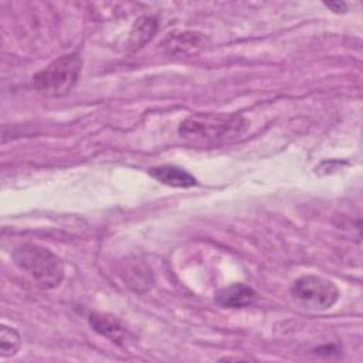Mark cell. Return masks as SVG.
Segmentation results:
<instances>
[{
    "instance_id": "1",
    "label": "cell",
    "mask_w": 363,
    "mask_h": 363,
    "mask_svg": "<svg viewBox=\"0 0 363 363\" xmlns=\"http://www.w3.org/2000/svg\"><path fill=\"white\" fill-rule=\"evenodd\" d=\"M248 129V122L235 113L197 112L179 126V135L196 145H217L238 139Z\"/></svg>"
},
{
    "instance_id": "2",
    "label": "cell",
    "mask_w": 363,
    "mask_h": 363,
    "mask_svg": "<svg viewBox=\"0 0 363 363\" xmlns=\"http://www.w3.org/2000/svg\"><path fill=\"white\" fill-rule=\"evenodd\" d=\"M13 259L43 289H54L64 279V262L43 245L21 244L13 251Z\"/></svg>"
},
{
    "instance_id": "3",
    "label": "cell",
    "mask_w": 363,
    "mask_h": 363,
    "mask_svg": "<svg viewBox=\"0 0 363 363\" xmlns=\"http://www.w3.org/2000/svg\"><path fill=\"white\" fill-rule=\"evenodd\" d=\"M81 67L82 61L78 54L62 55L33 75V86L45 94H64L77 82Z\"/></svg>"
},
{
    "instance_id": "4",
    "label": "cell",
    "mask_w": 363,
    "mask_h": 363,
    "mask_svg": "<svg viewBox=\"0 0 363 363\" xmlns=\"http://www.w3.org/2000/svg\"><path fill=\"white\" fill-rule=\"evenodd\" d=\"M291 292L298 302L313 311H326L339 299L337 286L332 281L313 274L298 278Z\"/></svg>"
},
{
    "instance_id": "5",
    "label": "cell",
    "mask_w": 363,
    "mask_h": 363,
    "mask_svg": "<svg viewBox=\"0 0 363 363\" xmlns=\"http://www.w3.org/2000/svg\"><path fill=\"white\" fill-rule=\"evenodd\" d=\"M208 43V38L197 31H177L169 34L163 43V51L176 58H187L199 54Z\"/></svg>"
},
{
    "instance_id": "6",
    "label": "cell",
    "mask_w": 363,
    "mask_h": 363,
    "mask_svg": "<svg viewBox=\"0 0 363 363\" xmlns=\"http://www.w3.org/2000/svg\"><path fill=\"white\" fill-rule=\"evenodd\" d=\"M255 291L245 285V284H231L228 286L221 288L216 294V302L221 308L228 309H237V308H245L251 305L255 301Z\"/></svg>"
},
{
    "instance_id": "7",
    "label": "cell",
    "mask_w": 363,
    "mask_h": 363,
    "mask_svg": "<svg viewBox=\"0 0 363 363\" xmlns=\"http://www.w3.org/2000/svg\"><path fill=\"white\" fill-rule=\"evenodd\" d=\"M149 174L156 179L157 182L166 184V186H172V187H191L194 186L196 177L193 174H190L187 170L174 166V164H162V166H156V167H150L149 169Z\"/></svg>"
},
{
    "instance_id": "8",
    "label": "cell",
    "mask_w": 363,
    "mask_h": 363,
    "mask_svg": "<svg viewBox=\"0 0 363 363\" xmlns=\"http://www.w3.org/2000/svg\"><path fill=\"white\" fill-rule=\"evenodd\" d=\"M88 322L96 333L115 343H121L126 336V329L115 316L94 312L89 315Z\"/></svg>"
},
{
    "instance_id": "9",
    "label": "cell",
    "mask_w": 363,
    "mask_h": 363,
    "mask_svg": "<svg viewBox=\"0 0 363 363\" xmlns=\"http://www.w3.org/2000/svg\"><path fill=\"white\" fill-rule=\"evenodd\" d=\"M159 27V20L155 16H142L138 18L129 33L128 45L130 50H138L143 47L155 35Z\"/></svg>"
},
{
    "instance_id": "10",
    "label": "cell",
    "mask_w": 363,
    "mask_h": 363,
    "mask_svg": "<svg viewBox=\"0 0 363 363\" xmlns=\"http://www.w3.org/2000/svg\"><path fill=\"white\" fill-rule=\"evenodd\" d=\"M20 335L16 329L3 325L0 329V354L3 357L14 356L20 349Z\"/></svg>"
},
{
    "instance_id": "11",
    "label": "cell",
    "mask_w": 363,
    "mask_h": 363,
    "mask_svg": "<svg viewBox=\"0 0 363 363\" xmlns=\"http://www.w3.org/2000/svg\"><path fill=\"white\" fill-rule=\"evenodd\" d=\"M325 6L326 7H329V9H332L333 11H336V13H340V11H345L346 10V4L345 3H325Z\"/></svg>"
}]
</instances>
